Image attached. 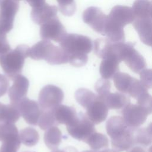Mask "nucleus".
Segmentation results:
<instances>
[{
    "instance_id": "nucleus-20",
    "label": "nucleus",
    "mask_w": 152,
    "mask_h": 152,
    "mask_svg": "<svg viewBox=\"0 0 152 152\" xmlns=\"http://www.w3.org/2000/svg\"><path fill=\"white\" fill-rule=\"evenodd\" d=\"M120 62L119 59L114 55L103 59L99 68L102 77L107 80L112 78L115 73L119 71V64Z\"/></svg>"
},
{
    "instance_id": "nucleus-39",
    "label": "nucleus",
    "mask_w": 152,
    "mask_h": 152,
    "mask_svg": "<svg viewBox=\"0 0 152 152\" xmlns=\"http://www.w3.org/2000/svg\"><path fill=\"white\" fill-rule=\"evenodd\" d=\"M64 152H78L77 150L72 146H68L64 149H62Z\"/></svg>"
},
{
    "instance_id": "nucleus-29",
    "label": "nucleus",
    "mask_w": 152,
    "mask_h": 152,
    "mask_svg": "<svg viewBox=\"0 0 152 152\" xmlns=\"http://www.w3.org/2000/svg\"><path fill=\"white\" fill-rule=\"evenodd\" d=\"M74 96L77 102L84 108L87 109L95 100L96 94L88 89L80 88L76 90Z\"/></svg>"
},
{
    "instance_id": "nucleus-22",
    "label": "nucleus",
    "mask_w": 152,
    "mask_h": 152,
    "mask_svg": "<svg viewBox=\"0 0 152 152\" xmlns=\"http://www.w3.org/2000/svg\"><path fill=\"white\" fill-rule=\"evenodd\" d=\"M21 115L17 106L12 103L5 104L0 102V123L14 124Z\"/></svg>"
},
{
    "instance_id": "nucleus-3",
    "label": "nucleus",
    "mask_w": 152,
    "mask_h": 152,
    "mask_svg": "<svg viewBox=\"0 0 152 152\" xmlns=\"http://www.w3.org/2000/svg\"><path fill=\"white\" fill-rule=\"evenodd\" d=\"M29 49L27 45H20L13 50L0 54V65L8 78L12 80L21 74Z\"/></svg>"
},
{
    "instance_id": "nucleus-19",
    "label": "nucleus",
    "mask_w": 152,
    "mask_h": 152,
    "mask_svg": "<svg viewBox=\"0 0 152 152\" xmlns=\"http://www.w3.org/2000/svg\"><path fill=\"white\" fill-rule=\"evenodd\" d=\"M53 112L57 124L69 125L76 118L77 113L73 107L59 104L53 108Z\"/></svg>"
},
{
    "instance_id": "nucleus-40",
    "label": "nucleus",
    "mask_w": 152,
    "mask_h": 152,
    "mask_svg": "<svg viewBox=\"0 0 152 152\" xmlns=\"http://www.w3.org/2000/svg\"><path fill=\"white\" fill-rule=\"evenodd\" d=\"M52 152H64L63 150H59V149H56L55 150H53Z\"/></svg>"
},
{
    "instance_id": "nucleus-8",
    "label": "nucleus",
    "mask_w": 152,
    "mask_h": 152,
    "mask_svg": "<svg viewBox=\"0 0 152 152\" xmlns=\"http://www.w3.org/2000/svg\"><path fill=\"white\" fill-rule=\"evenodd\" d=\"M64 98V92L59 87L55 85L48 84L40 91L38 103L43 110H50L61 104Z\"/></svg>"
},
{
    "instance_id": "nucleus-37",
    "label": "nucleus",
    "mask_w": 152,
    "mask_h": 152,
    "mask_svg": "<svg viewBox=\"0 0 152 152\" xmlns=\"http://www.w3.org/2000/svg\"><path fill=\"white\" fill-rule=\"evenodd\" d=\"M20 1V0H17ZM32 8L39 7L45 3V0H26Z\"/></svg>"
},
{
    "instance_id": "nucleus-23",
    "label": "nucleus",
    "mask_w": 152,
    "mask_h": 152,
    "mask_svg": "<svg viewBox=\"0 0 152 152\" xmlns=\"http://www.w3.org/2000/svg\"><path fill=\"white\" fill-rule=\"evenodd\" d=\"M134 144L146 147L151 144L152 140L151 124L146 128H136L133 129Z\"/></svg>"
},
{
    "instance_id": "nucleus-25",
    "label": "nucleus",
    "mask_w": 152,
    "mask_h": 152,
    "mask_svg": "<svg viewBox=\"0 0 152 152\" xmlns=\"http://www.w3.org/2000/svg\"><path fill=\"white\" fill-rule=\"evenodd\" d=\"M132 9L135 18H151L152 7L150 0H136Z\"/></svg>"
},
{
    "instance_id": "nucleus-34",
    "label": "nucleus",
    "mask_w": 152,
    "mask_h": 152,
    "mask_svg": "<svg viewBox=\"0 0 152 152\" xmlns=\"http://www.w3.org/2000/svg\"><path fill=\"white\" fill-rule=\"evenodd\" d=\"M140 82L148 90L151 87V69H144L140 72Z\"/></svg>"
},
{
    "instance_id": "nucleus-1",
    "label": "nucleus",
    "mask_w": 152,
    "mask_h": 152,
    "mask_svg": "<svg viewBox=\"0 0 152 152\" xmlns=\"http://www.w3.org/2000/svg\"><path fill=\"white\" fill-rule=\"evenodd\" d=\"M59 44L68 55V62L75 67L87 64V54L93 49L92 41L88 37L74 33H66Z\"/></svg>"
},
{
    "instance_id": "nucleus-18",
    "label": "nucleus",
    "mask_w": 152,
    "mask_h": 152,
    "mask_svg": "<svg viewBox=\"0 0 152 152\" xmlns=\"http://www.w3.org/2000/svg\"><path fill=\"white\" fill-rule=\"evenodd\" d=\"M132 23L133 26L138 33L141 41L144 44L151 46L152 43L151 18H136Z\"/></svg>"
},
{
    "instance_id": "nucleus-2",
    "label": "nucleus",
    "mask_w": 152,
    "mask_h": 152,
    "mask_svg": "<svg viewBox=\"0 0 152 152\" xmlns=\"http://www.w3.org/2000/svg\"><path fill=\"white\" fill-rule=\"evenodd\" d=\"M106 129L111 138L112 147L116 152L128 150L134 145L133 128L127 125L122 117H110L106 122Z\"/></svg>"
},
{
    "instance_id": "nucleus-33",
    "label": "nucleus",
    "mask_w": 152,
    "mask_h": 152,
    "mask_svg": "<svg viewBox=\"0 0 152 152\" xmlns=\"http://www.w3.org/2000/svg\"><path fill=\"white\" fill-rule=\"evenodd\" d=\"M111 83L107 79L100 78L96 83L94 89L97 95L103 97L110 92Z\"/></svg>"
},
{
    "instance_id": "nucleus-4",
    "label": "nucleus",
    "mask_w": 152,
    "mask_h": 152,
    "mask_svg": "<svg viewBox=\"0 0 152 152\" xmlns=\"http://www.w3.org/2000/svg\"><path fill=\"white\" fill-rule=\"evenodd\" d=\"M28 56L34 60L44 59L50 65L68 62V55L65 51L48 40H42L30 48Z\"/></svg>"
},
{
    "instance_id": "nucleus-6",
    "label": "nucleus",
    "mask_w": 152,
    "mask_h": 152,
    "mask_svg": "<svg viewBox=\"0 0 152 152\" xmlns=\"http://www.w3.org/2000/svg\"><path fill=\"white\" fill-rule=\"evenodd\" d=\"M120 52V59L124 61L131 70L135 73H140L145 68L146 62L144 57L134 49L135 43L131 42L122 44Z\"/></svg>"
},
{
    "instance_id": "nucleus-21",
    "label": "nucleus",
    "mask_w": 152,
    "mask_h": 152,
    "mask_svg": "<svg viewBox=\"0 0 152 152\" xmlns=\"http://www.w3.org/2000/svg\"><path fill=\"white\" fill-rule=\"evenodd\" d=\"M103 98L107 108L110 109H121L130 103L129 96L122 93L109 92Z\"/></svg>"
},
{
    "instance_id": "nucleus-16",
    "label": "nucleus",
    "mask_w": 152,
    "mask_h": 152,
    "mask_svg": "<svg viewBox=\"0 0 152 152\" xmlns=\"http://www.w3.org/2000/svg\"><path fill=\"white\" fill-rule=\"evenodd\" d=\"M13 84L8 90V96L11 103L16 105L27 94L29 81L28 79L20 74L13 80Z\"/></svg>"
},
{
    "instance_id": "nucleus-7",
    "label": "nucleus",
    "mask_w": 152,
    "mask_h": 152,
    "mask_svg": "<svg viewBox=\"0 0 152 152\" xmlns=\"http://www.w3.org/2000/svg\"><path fill=\"white\" fill-rule=\"evenodd\" d=\"M151 112L152 110L130 102L123 107L121 113L127 125L130 128H136L145 122L147 116Z\"/></svg>"
},
{
    "instance_id": "nucleus-31",
    "label": "nucleus",
    "mask_w": 152,
    "mask_h": 152,
    "mask_svg": "<svg viewBox=\"0 0 152 152\" xmlns=\"http://www.w3.org/2000/svg\"><path fill=\"white\" fill-rule=\"evenodd\" d=\"M147 91H148L147 89L141 84L140 81L135 78H133L126 94L137 99Z\"/></svg>"
},
{
    "instance_id": "nucleus-27",
    "label": "nucleus",
    "mask_w": 152,
    "mask_h": 152,
    "mask_svg": "<svg viewBox=\"0 0 152 152\" xmlns=\"http://www.w3.org/2000/svg\"><path fill=\"white\" fill-rule=\"evenodd\" d=\"M20 141L26 146L33 147L39 140L38 132L33 128L27 127L21 129L19 134Z\"/></svg>"
},
{
    "instance_id": "nucleus-26",
    "label": "nucleus",
    "mask_w": 152,
    "mask_h": 152,
    "mask_svg": "<svg viewBox=\"0 0 152 152\" xmlns=\"http://www.w3.org/2000/svg\"><path fill=\"white\" fill-rule=\"evenodd\" d=\"M89 147L95 151H99L100 150L105 149L108 147L109 140L107 137L96 131L93 133L85 141Z\"/></svg>"
},
{
    "instance_id": "nucleus-5",
    "label": "nucleus",
    "mask_w": 152,
    "mask_h": 152,
    "mask_svg": "<svg viewBox=\"0 0 152 152\" xmlns=\"http://www.w3.org/2000/svg\"><path fill=\"white\" fill-rule=\"evenodd\" d=\"M69 134L75 139L84 142L94 132V124L89 119L86 114L80 112L76 118L66 126Z\"/></svg>"
},
{
    "instance_id": "nucleus-9",
    "label": "nucleus",
    "mask_w": 152,
    "mask_h": 152,
    "mask_svg": "<svg viewBox=\"0 0 152 152\" xmlns=\"http://www.w3.org/2000/svg\"><path fill=\"white\" fill-rule=\"evenodd\" d=\"M0 152H17L21 141L17 128L14 124L1 123Z\"/></svg>"
},
{
    "instance_id": "nucleus-24",
    "label": "nucleus",
    "mask_w": 152,
    "mask_h": 152,
    "mask_svg": "<svg viewBox=\"0 0 152 152\" xmlns=\"http://www.w3.org/2000/svg\"><path fill=\"white\" fill-rule=\"evenodd\" d=\"M62 137L60 129L54 126L46 130L44 134V141L46 147L53 151L58 149L62 141Z\"/></svg>"
},
{
    "instance_id": "nucleus-10",
    "label": "nucleus",
    "mask_w": 152,
    "mask_h": 152,
    "mask_svg": "<svg viewBox=\"0 0 152 152\" xmlns=\"http://www.w3.org/2000/svg\"><path fill=\"white\" fill-rule=\"evenodd\" d=\"M18 8L17 0H4L0 2V32L7 34L11 31Z\"/></svg>"
},
{
    "instance_id": "nucleus-32",
    "label": "nucleus",
    "mask_w": 152,
    "mask_h": 152,
    "mask_svg": "<svg viewBox=\"0 0 152 152\" xmlns=\"http://www.w3.org/2000/svg\"><path fill=\"white\" fill-rule=\"evenodd\" d=\"M59 11L65 16L72 15L76 11V4L74 0H56Z\"/></svg>"
},
{
    "instance_id": "nucleus-13",
    "label": "nucleus",
    "mask_w": 152,
    "mask_h": 152,
    "mask_svg": "<svg viewBox=\"0 0 152 152\" xmlns=\"http://www.w3.org/2000/svg\"><path fill=\"white\" fill-rule=\"evenodd\" d=\"M21 116L26 122L31 125H37L39 117L42 112L38 102L24 97L17 104Z\"/></svg>"
},
{
    "instance_id": "nucleus-11",
    "label": "nucleus",
    "mask_w": 152,
    "mask_h": 152,
    "mask_svg": "<svg viewBox=\"0 0 152 152\" xmlns=\"http://www.w3.org/2000/svg\"><path fill=\"white\" fill-rule=\"evenodd\" d=\"M66 33L64 26L57 17L41 24L40 35L43 40H53L59 43Z\"/></svg>"
},
{
    "instance_id": "nucleus-42",
    "label": "nucleus",
    "mask_w": 152,
    "mask_h": 152,
    "mask_svg": "<svg viewBox=\"0 0 152 152\" xmlns=\"http://www.w3.org/2000/svg\"><path fill=\"white\" fill-rule=\"evenodd\" d=\"M24 152H33V151H24Z\"/></svg>"
},
{
    "instance_id": "nucleus-38",
    "label": "nucleus",
    "mask_w": 152,
    "mask_h": 152,
    "mask_svg": "<svg viewBox=\"0 0 152 152\" xmlns=\"http://www.w3.org/2000/svg\"><path fill=\"white\" fill-rule=\"evenodd\" d=\"M127 152H147V151L145 147L135 145L128 150Z\"/></svg>"
},
{
    "instance_id": "nucleus-36",
    "label": "nucleus",
    "mask_w": 152,
    "mask_h": 152,
    "mask_svg": "<svg viewBox=\"0 0 152 152\" xmlns=\"http://www.w3.org/2000/svg\"><path fill=\"white\" fill-rule=\"evenodd\" d=\"M10 49V46L7 39L6 34L0 32V54L5 53Z\"/></svg>"
},
{
    "instance_id": "nucleus-28",
    "label": "nucleus",
    "mask_w": 152,
    "mask_h": 152,
    "mask_svg": "<svg viewBox=\"0 0 152 152\" xmlns=\"http://www.w3.org/2000/svg\"><path fill=\"white\" fill-rule=\"evenodd\" d=\"M112 78L116 89L121 93L126 94L133 77L126 73L118 71Z\"/></svg>"
},
{
    "instance_id": "nucleus-35",
    "label": "nucleus",
    "mask_w": 152,
    "mask_h": 152,
    "mask_svg": "<svg viewBox=\"0 0 152 152\" xmlns=\"http://www.w3.org/2000/svg\"><path fill=\"white\" fill-rule=\"evenodd\" d=\"M9 85L10 83L8 77L5 75L0 74V97L7 92Z\"/></svg>"
},
{
    "instance_id": "nucleus-17",
    "label": "nucleus",
    "mask_w": 152,
    "mask_h": 152,
    "mask_svg": "<svg viewBox=\"0 0 152 152\" xmlns=\"http://www.w3.org/2000/svg\"><path fill=\"white\" fill-rule=\"evenodd\" d=\"M58 8L46 2L37 7L33 8L31 11L32 20L37 24L41 25L48 20L55 18L57 15Z\"/></svg>"
},
{
    "instance_id": "nucleus-30",
    "label": "nucleus",
    "mask_w": 152,
    "mask_h": 152,
    "mask_svg": "<svg viewBox=\"0 0 152 152\" xmlns=\"http://www.w3.org/2000/svg\"><path fill=\"white\" fill-rule=\"evenodd\" d=\"M37 125L42 130H46L50 127L58 125L54 117L52 109L46 110H42Z\"/></svg>"
},
{
    "instance_id": "nucleus-15",
    "label": "nucleus",
    "mask_w": 152,
    "mask_h": 152,
    "mask_svg": "<svg viewBox=\"0 0 152 152\" xmlns=\"http://www.w3.org/2000/svg\"><path fill=\"white\" fill-rule=\"evenodd\" d=\"M86 115L94 124L103 122L108 115V108L102 97L96 95L93 102L87 108Z\"/></svg>"
},
{
    "instance_id": "nucleus-12",
    "label": "nucleus",
    "mask_w": 152,
    "mask_h": 152,
    "mask_svg": "<svg viewBox=\"0 0 152 152\" xmlns=\"http://www.w3.org/2000/svg\"><path fill=\"white\" fill-rule=\"evenodd\" d=\"M107 16L108 21L114 27L120 30H124L126 25L132 23L135 19L132 8L123 5L115 6Z\"/></svg>"
},
{
    "instance_id": "nucleus-14",
    "label": "nucleus",
    "mask_w": 152,
    "mask_h": 152,
    "mask_svg": "<svg viewBox=\"0 0 152 152\" xmlns=\"http://www.w3.org/2000/svg\"><path fill=\"white\" fill-rule=\"evenodd\" d=\"M107 15L100 8L90 7L83 12V19L85 23L90 26L93 30L102 34Z\"/></svg>"
},
{
    "instance_id": "nucleus-41",
    "label": "nucleus",
    "mask_w": 152,
    "mask_h": 152,
    "mask_svg": "<svg viewBox=\"0 0 152 152\" xmlns=\"http://www.w3.org/2000/svg\"><path fill=\"white\" fill-rule=\"evenodd\" d=\"M0 140H1V125H0Z\"/></svg>"
}]
</instances>
